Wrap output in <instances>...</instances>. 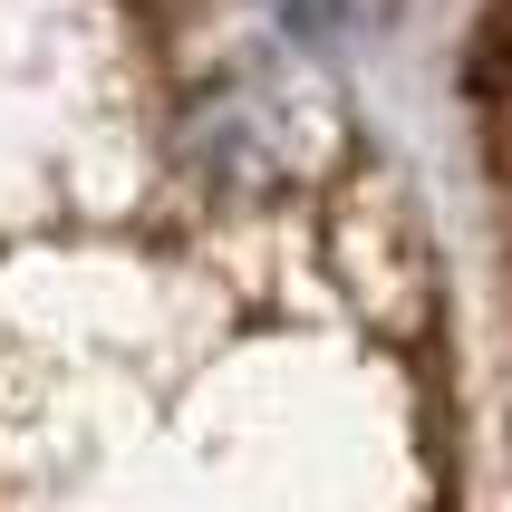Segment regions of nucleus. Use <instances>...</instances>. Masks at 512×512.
Wrapping results in <instances>:
<instances>
[{
    "label": "nucleus",
    "instance_id": "obj_1",
    "mask_svg": "<svg viewBox=\"0 0 512 512\" xmlns=\"http://www.w3.org/2000/svg\"><path fill=\"white\" fill-rule=\"evenodd\" d=\"M329 271H339L348 310L368 319L377 339L416 348L435 329V252H426L416 203L387 174H348L339 213H329Z\"/></svg>",
    "mask_w": 512,
    "mask_h": 512
}]
</instances>
